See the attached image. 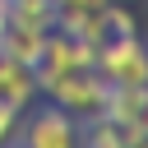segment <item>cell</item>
Here are the masks:
<instances>
[{"mask_svg":"<svg viewBox=\"0 0 148 148\" xmlns=\"http://www.w3.org/2000/svg\"><path fill=\"white\" fill-rule=\"evenodd\" d=\"M97 74L106 83H148V46L139 42V32L130 37H106L97 46Z\"/></svg>","mask_w":148,"mask_h":148,"instance_id":"cell-1","label":"cell"},{"mask_svg":"<svg viewBox=\"0 0 148 148\" xmlns=\"http://www.w3.org/2000/svg\"><path fill=\"white\" fill-rule=\"evenodd\" d=\"M106 97H111V83L102 74H88V69H69L56 88H51V102L65 106V111H88V116H102L106 111Z\"/></svg>","mask_w":148,"mask_h":148,"instance_id":"cell-2","label":"cell"},{"mask_svg":"<svg viewBox=\"0 0 148 148\" xmlns=\"http://www.w3.org/2000/svg\"><path fill=\"white\" fill-rule=\"evenodd\" d=\"M18 139H28L32 148H69L74 139H79V125H74V116L65 111V106H42V111H28V125L23 130H14Z\"/></svg>","mask_w":148,"mask_h":148,"instance_id":"cell-3","label":"cell"},{"mask_svg":"<svg viewBox=\"0 0 148 148\" xmlns=\"http://www.w3.org/2000/svg\"><path fill=\"white\" fill-rule=\"evenodd\" d=\"M32 92H37V79H32V65L14 60L9 51H0V97H9V102H14L18 111H28Z\"/></svg>","mask_w":148,"mask_h":148,"instance_id":"cell-4","label":"cell"},{"mask_svg":"<svg viewBox=\"0 0 148 148\" xmlns=\"http://www.w3.org/2000/svg\"><path fill=\"white\" fill-rule=\"evenodd\" d=\"M14 125H18V106H14L9 97H0V139H9Z\"/></svg>","mask_w":148,"mask_h":148,"instance_id":"cell-5","label":"cell"}]
</instances>
